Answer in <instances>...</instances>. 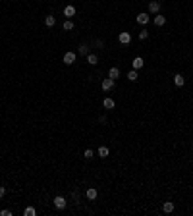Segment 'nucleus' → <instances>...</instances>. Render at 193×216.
<instances>
[{
  "mask_svg": "<svg viewBox=\"0 0 193 216\" xmlns=\"http://www.w3.org/2000/svg\"><path fill=\"white\" fill-rule=\"evenodd\" d=\"M101 87H102V91H110V89H114V79H112V77H106V79H102Z\"/></svg>",
  "mask_w": 193,
  "mask_h": 216,
  "instance_id": "1",
  "label": "nucleus"
},
{
  "mask_svg": "<svg viewBox=\"0 0 193 216\" xmlns=\"http://www.w3.org/2000/svg\"><path fill=\"white\" fill-rule=\"evenodd\" d=\"M118 41H120L122 44H129L131 43V35L128 33V31H122V33L118 35Z\"/></svg>",
  "mask_w": 193,
  "mask_h": 216,
  "instance_id": "2",
  "label": "nucleus"
},
{
  "mask_svg": "<svg viewBox=\"0 0 193 216\" xmlns=\"http://www.w3.org/2000/svg\"><path fill=\"white\" fill-rule=\"evenodd\" d=\"M54 206H56V209H60V210H62V209H66V199L62 197V195L54 197Z\"/></svg>",
  "mask_w": 193,
  "mask_h": 216,
  "instance_id": "3",
  "label": "nucleus"
},
{
  "mask_svg": "<svg viewBox=\"0 0 193 216\" xmlns=\"http://www.w3.org/2000/svg\"><path fill=\"white\" fill-rule=\"evenodd\" d=\"M75 58H77L75 52H66V54H64V62L68 64V66H72V64L75 62Z\"/></svg>",
  "mask_w": 193,
  "mask_h": 216,
  "instance_id": "4",
  "label": "nucleus"
},
{
  "mask_svg": "<svg viewBox=\"0 0 193 216\" xmlns=\"http://www.w3.org/2000/svg\"><path fill=\"white\" fill-rule=\"evenodd\" d=\"M158 10H160V2L151 0V2H149V12H151V14H158Z\"/></svg>",
  "mask_w": 193,
  "mask_h": 216,
  "instance_id": "5",
  "label": "nucleus"
},
{
  "mask_svg": "<svg viewBox=\"0 0 193 216\" xmlns=\"http://www.w3.org/2000/svg\"><path fill=\"white\" fill-rule=\"evenodd\" d=\"M149 21H151V18L147 14H139L137 15V23H139V25H147Z\"/></svg>",
  "mask_w": 193,
  "mask_h": 216,
  "instance_id": "6",
  "label": "nucleus"
},
{
  "mask_svg": "<svg viewBox=\"0 0 193 216\" xmlns=\"http://www.w3.org/2000/svg\"><path fill=\"white\" fill-rule=\"evenodd\" d=\"M153 21H155V25H157V27H162L164 25V23H166V18H164V15H155V18H153Z\"/></svg>",
  "mask_w": 193,
  "mask_h": 216,
  "instance_id": "7",
  "label": "nucleus"
},
{
  "mask_svg": "<svg viewBox=\"0 0 193 216\" xmlns=\"http://www.w3.org/2000/svg\"><path fill=\"white\" fill-rule=\"evenodd\" d=\"M162 210H164V212H166V214L174 212V203H172V201H166V203H164V205H162Z\"/></svg>",
  "mask_w": 193,
  "mask_h": 216,
  "instance_id": "8",
  "label": "nucleus"
},
{
  "mask_svg": "<svg viewBox=\"0 0 193 216\" xmlns=\"http://www.w3.org/2000/svg\"><path fill=\"white\" fill-rule=\"evenodd\" d=\"M131 64H133V70H141V68H143V58H141V56H135Z\"/></svg>",
  "mask_w": 193,
  "mask_h": 216,
  "instance_id": "9",
  "label": "nucleus"
},
{
  "mask_svg": "<svg viewBox=\"0 0 193 216\" xmlns=\"http://www.w3.org/2000/svg\"><path fill=\"white\" fill-rule=\"evenodd\" d=\"M102 106H104L106 110H112L114 106H116V102H114V100L108 97V99H104V100H102Z\"/></svg>",
  "mask_w": 193,
  "mask_h": 216,
  "instance_id": "10",
  "label": "nucleus"
},
{
  "mask_svg": "<svg viewBox=\"0 0 193 216\" xmlns=\"http://www.w3.org/2000/svg\"><path fill=\"white\" fill-rule=\"evenodd\" d=\"M108 77H112V79L116 81L118 77H120V70H118V68H110L108 70Z\"/></svg>",
  "mask_w": 193,
  "mask_h": 216,
  "instance_id": "11",
  "label": "nucleus"
},
{
  "mask_svg": "<svg viewBox=\"0 0 193 216\" xmlns=\"http://www.w3.org/2000/svg\"><path fill=\"white\" fill-rule=\"evenodd\" d=\"M64 15H66V18H72V15H75V8H73V6H66V8H64Z\"/></svg>",
  "mask_w": 193,
  "mask_h": 216,
  "instance_id": "12",
  "label": "nucleus"
},
{
  "mask_svg": "<svg viewBox=\"0 0 193 216\" xmlns=\"http://www.w3.org/2000/svg\"><path fill=\"white\" fill-rule=\"evenodd\" d=\"M174 83H176V87H183V83H186V79H183V75H174Z\"/></svg>",
  "mask_w": 193,
  "mask_h": 216,
  "instance_id": "13",
  "label": "nucleus"
},
{
  "mask_svg": "<svg viewBox=\"0 0 193 216\" xmlns=\"http://www.w3.org/2000/svg\"><path fill=\"white\" fill-rule=\"evenodd\" d=\"M54 23H56L54 15H47V18H44V25L47 27H54Z\"/></svg>",
  "mask_w": 193,
  "mask_h": 216,
  "instance_id": "14",
  "label": "nucleus"
},
{
  "mask_svg": "<svg viewBox=\"0 0 193 216\" xmlns=\"http://www.w3.org/2000/svg\"><path fill=\"white\" fill-rule=\"evenodd\" d=\"M87 62L91 64V66H95V64L98 62V58H97V54H87Z\"/></svg>",
  "mask_w": 193,
  "mask_h": 216,
  "instance_id": "15",
  "label": "nucleus"
},
{
  "mask_svg": "<svg viewBox=\"0 0 193 216\" xmlns=\"http://www.w3.org/2000/svg\"><path fill=\"white\" fill-rule=\"evenodd\" d=\"M85 195H87V199H91V201H93V199H97V189H93V187H91V189H87V193H85Z\"/></svg>",
  "mask_w": 193,
  "mask_h": 216,
  "instance_id": "16",
  "label": "nucleus"
},
{
  "mask_svg": "<svg viewBox=\"0 0 193 216\" xmlns=\"http://www.w3.org/2000/svg\"><path fill=\"white\" fill-rule=\"evenodd\" d=\"M98 156L106 158V156H108V149H106V147H101V149H98Z\"/></svg>",
  "mask_w": 193,
  "mask_h": 216,
  "instance_id": "17",
  "label": "nucleus"
},
{
  "mask_svg": "<svg viewBox=\"0 0 193 216\" xmlns=\"http://www.w3.org/2000/svg\"><path fill=\"white\" fill-rule=\"evenodd\" d=\"M25 216H35L37 214V210H35V206H27L25 209V212H23Z\"/></svg>",
  "mask_w": 193,
  "mask_h": 216,
  "instance_id": "18",
  "label": "nucleus"
},
{
  "mask_svg": "<svg viewBox=\"0 0 193 216\" xmlns=\"http://www.w3.org/2000/svg\"><path fill=\"white\" fill-rule=\"evenodd\" d=\"M79 54L81 56H87L89 54V46H87V44H81V46H79Z\"/></svg>",
  "mask_w": 193,
  "mask_h": 216,
  "instance_id": "19",
  "label": "nucleus"
},
{
  "mask_svg": "<svg viewBox=\"0 0 193 216\" xmlns=\"http://www.w3.org/2000/svg\"><path fill=\"white\" fill-rule=\"evenodd\" d=\"M62 27H64V31H72V29H73V23H72V21H70V19H66V21H64V25H62Z\"/></svg>",
  "mask_w": 193,
  "mask_h": 216,
  "instance_id": "20",
  "label": "nucleus"
},
{
  "mask_svg": "<svg viewBox=\"0 0 193 216\" xmlns=\"http://www.w3.org/2000/svg\"><path fill=\"white\" fill-rule=\"evenodd\" d=\"M83 156H85V158L89 160V158H93V156H95V150H93V149H87V150L83 153Z\"/></svg>",
  "mask_w": 193,
  "mask_h": 216,
  "instance_id": "21",
  "label": "nucleus"
},
{
  "mask_svg": "<svg viewBox=\"0 0 193 216\" xmlns=\"http://www.w3.org/2000/svg\"><path fill=\"white\" fill-rule=\"evenodd\" d=\"M128 79H129V81H137V72H135V70L129 72V73H128Z\"/></svg>",
  "mask_w": 193,
  "mask_h": 216,
  "instance_id": "22",
  "label": "nucleus"
},
{
  "mask_svg": "<svg viewBox=\"0 0 193 216\" xmlns=\"http://www.w3.org/2000/svg\"><path fill=\"white\" fill-rule=\"evenodd\" d=\"M147 37H149V31H147V29H143V31H139V39H141V41H145V39H147Z\"/></svg>",
  "mask_w": 193,
  "mask_h": 216,
  "instance_id": "23",
  "label": "nucleus"
},
{
  "mask_svg": "<svg viewBox=\"0 0 193 216\" xmlns=\"http://www.w3.org/2000/svg\"><path fill=\"white\" fill-rule=\"evenodd\" d=\"M0 216H12V210H8V209H2V210H0Z\"/></svg>",
  "mask_w": 193,
  "mask_h": 216,
  "instance_id": "24",
  "label": "nucleus"
},
{
  "mask_svg": "<svg viewBox=\"0 0 193 216\" xmlns=\"http://www.w3.org/2000/svg\"><path fill=\"white\" fill-rule=\"evenodd\" d=\"M4 195H6V189H4V187H0V197H4Z\"/></svg>",
  "mask_w": 193,
  "mask_h": 216,
  "instance_id": "25",
  "label": "nucleus"
}]
</instances>
